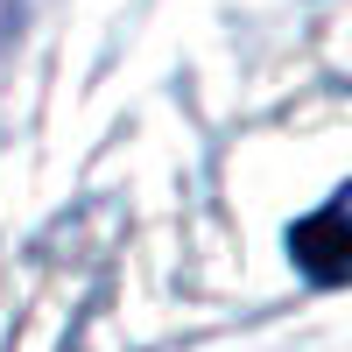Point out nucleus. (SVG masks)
<instances>
[{"mask_svg":"<svg viewBox=\"0 0 352 352\" xmlns=\"http://www.w3.org/2000/svg\"><path fill=\"white\" fill-rule=\"evenodd\" d=\"M289 254H296V268H310L317 282H338L345 275V204L331 197L324 212H310L289 232Z\"/></svg>","mask_w":352,"mask_h":352,"instance_id":"1","label":"nucleus"}]
</instances>
